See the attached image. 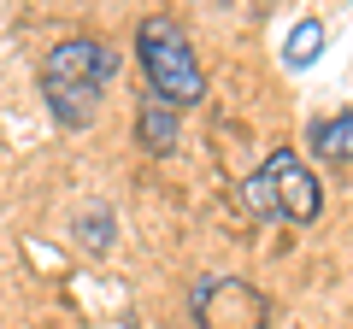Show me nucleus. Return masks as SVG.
<instances>
[{"mask_svg": "<svg viewBox=\"0 0 353 329\" xmlns=\"http://www.w3.org/2000/svg\"><path fill=\"white\" fill-rule=\"evenodd\" d=\"M318 53H324V24H318V18H301V24L289 30V41H283V59H289L294 71H306Z\"/></svg>", "mask_w": 353, "mask_h": 329, "instance_id": "obj_7", "label": "nucleus"}, {"mask_svg": "<svg viewBox=\"0 0 353 329\" xmlns=\"http://www.w3.org/2000/svg\"><path fill=\"white\" fill-rule=\"evenodd\" d=\"M306 141H312V147L324 153L330 164H353V112H330V118H318V124L306 129Z\"/></svg>", "mask_w": 353, "mask_h": 329, "instance_id": "obj_6", "label": "nucleus"}, {"mask_svg": "<svg viewBox=\"0 0 353 329\" xmlns=\"http://www.w3.org/2000/svg\"><path fill=\"white\" fill-rule=\"evenodd\" d=\"M136 141L153 153V159L176 153V141H183V129H176V112H171L165 100H141V106H136Z\"/></svg>", "mask_w": 353, "mask_h": 329, "instance_id": "obj_5", "label": "nucleus"}, {"mask_svg": "<svg viewBox=\"0 0 353 329\" xmlns=\"http://www.w3.org/2000/svg\"><path fill=\"white\" fill-rule=\"evenodd\" d=\"M136 53H141V76H148L153 100H165L171 112H189V106L206 100V71H201V53H194L189 30L176 18L153 12L136 24Z\"/></svg>", "mask_w": 353, "mask_h": 329, "instance_id": "obj_2", "label": "nucleus"}, {"mask_svg": "<svg viewBox=\"0 0 353 329\" xmlns=\"http://www.w3.org/2000/svg\"><path fill=\"white\" fill-rule=\"evenodd\" d=\"M189 312L201 329H265L271 306L248 277H206V282H194Z\"/></svg>", "mask_w": 353, "mask_h": 329, "instance_id": "obj_4", "label": "nucleus"}, {"mask_svg": "<svg viewBox=\"0 0 353 329\" xmlns=\"http://www.w3.org/2000/svg\"><path fill=\"white\" fill-rule=\"evenodd\" d=\"M241 206L253 217H277V224H312L324 212V189H318V177L306 171L301 153L277 147V153H265V164L241 182Z\"/></svg>", "mask_w": 353, "mask_h": 329, "instance_id": "obj_3", "label": "nucleus"}, {"mask_svg": "<svg viewBox=\"0 0 353 329\" xmlns=\"http://www.w3.org/2000/svg\"><path fill=\"white\" fill-rule=\"evenodd\" d=\"M71 235L83 241L88 253H106V247H112V206H88V212H77Z\"/></svg>", "mask_w": 353, "mask_h": 329, "instance_id": "obj_8", "label": "nucleus"}, {"mask_svg": "<svg viewBox=\"0 0 353 329\" xmlns=\"http://www.w3.org/2000/svg\"><path fill=\"white\" fill-rule=\"evenodd\" d=\"M118 71V53L101 36H65L41 59V100L65 129H88L101 118V94Z\"/></svg>", "mask_w": 353, "mask_h": 329, "instance_id": "obj_1", "label": "nucleus"}]
</instances>
